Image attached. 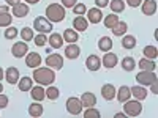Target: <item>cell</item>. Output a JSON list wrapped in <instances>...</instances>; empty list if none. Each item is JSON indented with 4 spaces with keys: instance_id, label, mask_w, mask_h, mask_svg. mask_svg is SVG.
<instances>
[{
    "instance_id": "obj_1",
    "label": "cell",
    "mask_w": 158,
    "mask_h": 118,
    "mask_svg": "<svg viewBox=\"0 0 158 118\" xmlns=\"http://www.w3.org/2000/svg\"><path fill=\"white\" fill-rule=\"evenodd\" d=\"M33 81L38 84V85H43V87H48V85H52L56 81V73L54 69L51 68H35L33 69Z\"/></svg>"
},
{
    "instance_id": "obj_2",
    "label": "cell",
    "mask_w": 158,
    "mask_h": 118,
    "mask_svg": "<svg viewBox=\"0 0 158 118\" xmlns=\"http://www.w3.org/2000/svg\"><path fill=\"white\" fill-rule=\"evenodd\" d=\"M65 14H67V11H65L63 5H60V3H51L46 8V19L51 21L52 24L62 22L65 19Z\"/></svg>"
},
{
    "instance_id": "obj_3",
    "label": "cell",
    "mask_w": 158,
    "mask_h": 118,
    "mask_svg": "<svg viewBox=\"0 0 158 118\" xmlns=\"http://www.w3.org/2000/svg\"><path fill=\"white\" fill-rule=\"evenodd\" d=\"M123 112L127 116H138L142 112V104L138 99H128L123 102Z\"/></svg>"
},
{
    "instance_id": "obj_4",
    "label": "cell",
    "mask_w": 158,
    "mask_h": 118,
    "mask_svg": "<svg viewBox=\"0 0 158 118\" xmlns=\"http://www.w3.org/2000/svg\"><path fill=\"white\" fill-rule=\"evenodd\" d=\"M33 29L38 30L40 33H51L52 30H54V29H52V22L48 21L46 18H43V16L35 18V21H33Z\"/></svg>"
},
{
    "instance_id": "obj_5",
    "label": "cell",
    "mask_w": 158,
    "mask_h": 118,
    "mask_svg": "<svg viewBox=\"0 0 158 118\" xmlns=\"http://www.w3.org/2000/svg\"><path fill=\"white\" fill-rule=\"evenodd\" d=\"M136 81L142 87H149L152 82L156 81V74H155V71H144V69H141V73H138V76H136Z\"/></svg>"
},
{
    "instance_id": "obj_6",
    "label": "cell",
    "mask_w": 158,
    "mask_h": 118,
    "mask_svg": "<svg viewBox=\"0 0 158 118\" xmlns=\"http://www.w3.org/2000/svg\"><path fill=\"white\" fill-rule=\"evenodd\" d=\"M82 104H81V99L79 98H68L67 99V110H68V113L70 115H79L82 112Z\"/></svg>"
},
{
    "instance_id": "obj_7",
    "label": "cell",
    "mask_w": 158,
    "mask_h": 118,
    "mask_svg": "<svg viewBox=\"0 0 158 118\" xmlns=\"http://www.w3.org/2000/svg\"><path fill=\"white\" fill-rule=\"evenodd\" d=\"M46 66L51 69H62L63 68V57L60 54H51L46 58Z\"/></svg>"
},
{
    "instance_id": "obj_8",
    "label": "cell",
    "mask_w": 158,
    "mask_h": 118,
    "mask_svg": "<svg viewBox=\"0 0 158 118\" xmlns=\"http://www.w3.org/2000/svg\"><path fill=\"white\" fill-rule=\"evenodd\" d=\"M29 52V46H27V43H22V41H19V43H15L13 44V47H11V54H13V57H16V58H22L25 54Z\"/></svg>"
},
{
    "instance_id": "obj_9",
    "label": "cell",
    "mask_w": 158,
    "mask_h": 118,
    "mask_svg": "<svg viewBox=\"0 0 158 118\" xmlns=\"http://www.w3.org/2000/svg\"><path fill=\"white\" fill-rule=\"evenodd\" d=\"M25 65H27L29 68H38L40 65H41V55L38 54V52H27L25 54Z\"/></svg>"
},
{
    "instance_id": "obj_10",
    "label": "cell",
    "mask_w": 158,
    "mask_h": 118,
    "mask_svg": "<svg viewBox=\"0 0 158 118\" xmlns=\"http://www.w3.org/2000/svg\"><path fill=\"white\" fill-rule=\"evenodd\" d=\"M87 21H89V24H98V22H101V21H103L101 8L95 6V8L87 10Z\"/></svg>"
},
{
    "instance_id": "obj_11",
    "label": "cell",
    "mask_w": 158,
    "mask_h": 118,
    "mask_svg": "<svg viewBox=\"0 0 158 118\" xmlns=\"http://www.w3.org/2000/svg\"><path fill=\"white\" fill-rule=\"evenodd\" d=\"M118 63V58L115 54H112V52H104V55H103V60H101V65L104 68H108V69H112L115 65Z\"/></svg>"
},
{
    "instance_id": "obj_12",
    "label": "cell",
    "mask_w": 158,
    "mask_h": 118,
    "mask_svg": "<svg viewBox=\"0 0 158 118\" xmlns=\"http://www.w3.org/2000/svg\"><path fill=\"white\" fill-rule=\"evenodd\" d=\"M73 27L76 32H85L89 29V21L84 14H77L74 19H73Z\"/></svg>"
},
{
    "instance_id": "obj_13",
    "label": "cell",
    "mask_w": 158,
    "mask_h": 118,
    "mask_svg": "<svg viewBox=\"0 0 158 118\" xmlns=\"http://www.w3.org/2000/svg\"><path fill=\"white\" fill-rule=\"evenodd\" d=\"M130 91H131V96H133L135 99H138V101H144L147 98V88L146 87H142V85H135V87H131L130 88Z\"/></svg>"
},
{
    "instance_id": "obj_14",
    "label": "cell",
    "mask_w": 158,
    "mask_h": 118,
    "mask_svg": "<svg viewBox=\"0 0 158 118\" xmlns=\"http://www.w3.org/2000/svg\"><path fill=\"white\" fill-rule=\"evenodd\" d=\"M115 93H117V90L112 84H104L101 87V96L103 99H106V101H112L115 99Z\"/></svg>"
},
{
    "instance_id": "obj_15",
    "label": "cell",
    "mask_w": 158,
    "mask_h": 118,
    "mask_svg": "<svg viewBox=\"0 0 158 118\" xmlns=\"http://www.w3.org/2000/svg\"><path fill=\"white\" fill-rule=\"evenodd\" d=\"M79 54H81V49H79V46L76 43H70L65 47V57L70 60H76L79 57Z\"/></svg>"
},
{
    "instance_id": "obj_16",
    "label": "cell",
    "mask_w": 158,
    "mask_h": 118,
    "mask_svg": "<svg viewBox=\"0 0 158 118\" xmlns=\"http://www.w3.org/2000/svg\"><path fill=\"white\" fill-rule=\"evenodd\" d=\"M79 99H81L82 107H94V106H97V96L94 93H90V91L82 93V96L79 98Z\"/></svg>"
},
{
    "instance_id": "obj_17",
    "label": "cell",
    "mask_w": 158,
    "mask_h": 118,
    "mask_svg": "<svg viewBox=\"0 0 158 118\" xmlns=\"http://www.w3.org/2000/svg\"><path fill=\"white\" fill-rule=\"evenodd\" d=\"M85 66L89 71H98L101 68V60L98 55H89L85 60Z\"/></svg>"
},
{
    "instance_id": "obj_18",
    "label": "cell",
    "mask_w": 158,
    "mask_h": 118,
    "mask_svg": "<svg viewBox=\"0 0 158 118\" xmlns=\"http://www.w3.org/2000/svg\"><path fill=\"white\" fill-rule=\"evenodd\" d=\"M5 79H6V82H8L10 85L18 84V81H19V71H18V68L10 66V68L5 71Z\"/></svg>"
},
{
    "instance_id": "obj_19",
    "label": "cell",
    "mask_w": 158,
    "mask_h": 118,
    "mask_svg": "<svg viewBox=\"0 0 158 118\" xmlns=\"http://www.w3.org/2000/svg\"><path fill=\"white\" fill-rule=\"evenodd\" d=\"M141 6H142V13L146 16H153L156 13V2L155 0H144L141 3Z\"/></svg>"
},
{
    "instance_id": "obj_20",
    "label": "cell",
    "mask_w": 158,
    "mask_h": 118,
    "mask_svg": "<svg viewBox=\"0 0 158 118\" xmlns=\"http://www.w3.org/2000/svg\"><path fill=\"white\" fill-rule=\"evenodd\" d=\"M13 16H15V18H25V16H27L29 14V5L27 3H18V5H15V6H13Z\"/></svg>"
},
{
    "instance_id": "obj_21",
    "label": "cell",
    "mask_w": 158,
    "mask_h": 118,
    "mask_svg": "<svg viewBox=\"0 0 158 118\" xmlns=\"http://www.w3.org/2000/svg\"><path fill=\"white\" fill-rule=\"evenodd\" d=\"M115 98H117V101L120 102V104H123L125 101H128V99L131 98V91H130V87H127V85H122L120 88L117 90Z\"/></svg>"
},
{
    "instance_id": "obj_22",
    "label": "cell",
    "mask_w": 158,
    "mask_h": 118,
    "mask_svg": "<svg viewBox=\"0 0 158 118\" xmlns=\"http://www.w3.org/2000/svg\"><path fill=\"white\" fill-rule=\"evenodd\" d=\"M30 96H32L33 101H38V102H41L43 99H46V93H44L43 85L32 87V88H30Z\"/></svg>"
},
{
    "instance_id": "obj_23",
    "label": "cell",
    "mask_w": 158,
    "mask_h": 118,
    "mask_svg": "<svg viewBox=\"0 0 158 118\" xmlns=\"http://www.w3.org/2000/svg\"><path fill=\"white\" fill-rule=\"evenodd\" d=\"M48 43L52 49H60L63 46V36L60 33H51V36L48 38Z\"/></svg>"
},
{
    "instance_id": "obj_24",
    "label": "cell",
    "mask_w": 158,
    "mask_h": 118,
    "mask_svg": "<svg viewBox=\"0 0 158 118\" xmlns=\"http://www.w3.org/2000/svg\"><path fill=\"white\" fill-rule=\"evenodd\" d=\"M112 46H114V43H112V39L109 36H101L98 39V49L101 52H109L112 49Z\"/></svg>"
},
{
    "instance_id": "obj_25",
    "label": "cell",
    "mask_w": 158,
    "mask_h": 118,
    "mask_svg": "<svg viewBox=\"0 0 158 118\" xmlns=\"http://www.w3.org/2000/svg\"><path fill=\"white\" fill-rule=\"evenodd\" d=\"M138 66L141 68V69H144V71H155V68H156V65H155V60H150V58H141L139 61H138Z\"/></svg>"
},
{
    "instance_id": "obj_26",
    "label": "cell",
    "mask_w": 158,
    "mask_h": 118,
    "mask_svg": "<svg viewBox=\"0 0 158 118\" xmlns=\"http://www.w3.org/2000/svg\"><path fill=\"white\" fill-rule=\"evenodd\" d=\"M29 115L36 118V116H41L43 115V106H41V102H38V101H33L30 106H29Z\"/></svg>"
},
{
    "instance_id": "obj_27",
    "label": "cell",
    "mask_w": 158,
    "mask_h": 118,
    "mask_svg": "<svg viewBox=\"0 0 158 118\" xmlns=\"http://www.w3.org/2000/svg\"><path fill=\"white\" fill-rule=\"evenodd\" d=\"M136 36H133V35H123V38H122V47L123 49H128V50H131V49H135L136 47Z\"/></svg>"
},
{
    "instance_id": "obj_28",
    "label": "cell",
    "mask_w": 158,
    "mask_h": 118,
    "mask_svg": "<svg viewBox=\"0 0 158 118\" xmlns=\"http://www.w3.org/2000/svg\"><path fill=\"white\" fill-rule=\"evenodd\" d=\"M33 87V81H32V77H27V76H24L22 79H19L18 81V88L21 91H30V88Z\"/></svg>"
},
{
    "instance_id": "obj_29",
    "label": "cell",
    "mask_w": 158,
    "mask_h": 118,
    "mask_svg": "<svg viewBox=\"0 0 158 118\" xmlns=\"http://www.w3.org/2000/svg\"><path fill=\"white\" fill-rule=\"evenodd\" d=\"M63 41L65 43H76L77 41V39H79V35H77V32L76 30H73V29H67V30H65L63 32Z\"/></svg>"
},
{
    "instance_id": "obj_30",
    "label": "cell",
    "mask_w": 158,
    "mask_h": 118,
    "mask_svg": "<svg viewBox=\"0 0 158 118\" xmlns=\"http://www.w3.org/2000/svg\"><path fill=\"white\" fill-rule=\"evenodd\" d=\"M111 30H112V33H114L115 36H123V35L127 33V30H128V25H127V22H123V21H118Z\"/></svg>"
},
{
    "instance_id": "obj_31",
    "label": "cell",
    "mask_w": 158,
    "mask_h": 118,
    "mask_svg": "<svg viewBox=\"0 0 158 118\" xmlns=\"http://www.w3.org/2000/svg\"><path fill=\"white\" fill-rule=\"evenodd\" d=\"M108 6H111L112 13L118 14V13H123V10H125V6H127V5L123 3V0H111V3H109Z\"/></svg>"
},
{
    "instance_id": "obj_32",
    "label": "cell",
    "mask_w": 158,
    "mask_h": 118,
    "mask_svg": "<svg viewBox=\"0 0 158 118\" xmlns=\"http://www.w3.org/2000/svg\"><path fill=\"white\" fill-rule=\"evenodd\" d=\"M118 21H120V19H118V16L115 14V13H112V14H108L106 18H103V22H104V27H106V29H112Z\"/></svg>"
},
{
    "instance_id": "obj_33",
    "label": "cell",
    "mask_w": 158,
    "mask_h": 118,
    "mask_svg": "<svg viewBox=\"0 0 158 118\" xmlns=\"http://www.w3.org/2000/svg\"><path fill=\"white\" fill-rule=\"evenodd\" d=\"M142 54H144V57H146V58L155 60L158 57V49L155 46H146V47H144V50H142Z\"/></svg>"
},
{
    "instance_id": "obj_34",
    "label": "cell",
    "mask_w": 158,
    "mask_h": 118,
    "mask_svg": "<svg viewBox=\"0 0 158 118\" xmlns=\"http://www.w3.org/2000/svg\"><path fill=\"white\" fill-rule=\"evenodd\" d=\"M44 93H46V98L48 99H51V101H56L59 96H60V91H59V88L57 87H48V90H44Z\"/></svg>"
},
{
    "instance_id": "obj_35",
    "label": "cell",
    "mask_w": 158,
    "mask_h": 118,
    "mask_svg": "<svg viewBox=\"0 0 158 118\" xmlns=\"http://www.w3.org/2000/svg\"><path fill=\"white\" fill-rule=\"evenodd\" d=\"M122 68H123L125 71H133V69L136 68L135 58H133V57H125V58L122 60Z\"/></svg>"
},
{
    "instance_id": "obj_36",
    "label": "cell",
    "mask_w": 158,
    "mask_h": 118,
    "mask_svg": "<svg viewBox=\"0 0 158 118\" xmlns=\"http://www.w3.org/2000/svg\"><path fill=\"white\" fill-rule=\"evenodd\" d=\"M19 35L22 38V41H25V43H29V41H32V39H33V30L30 27H24L19 32Z\"/></svg>"
},
{
    "instance_id": "obj_37",
    "label": "cell",
    "mask_w": 158,
    "mask_h": 118,
    "mask_svg": "<svg viewBox=\"0 0 158 118\" xmlns=\"http://www.w3.org/2000/svg\"><path fill=\"white\" fill-rule=\"evenodd\" d=\"M11 22H13V18L10 14V11L0 13V27H8V25H11Z\"/></svg>"
},
{
    "instance_id": "obj_38",
    "label": "cell",
    "mask_w": 158,
    "mask_h": 118,
    "mask_svg": "<svg viewBox=\"0 0 158 118\" xmlns=\"http://www.w3.org/2000/svg\"><path fill=\"white\" fill-rule=\"evenodd\" d=\"M18 35H19V30H18L16 27H11V25H8L6 30H5V33H3V36H5L6 39H15Z\"/></svg>"
},
{
    "instance_id": "obj_39",
    "label": "cell",
    "mask_w": 158,
    "mask_h": 118,
    "mask_svg": "<svg viewBox=\"0 0 158 118\" xmlns=\"http://www.w3.org/2000/svg\"><path fill=\"white\" fill-rule=\"evenodd\" d=\"M84 116H85V118H100L101 113H100V110L95 109V107H85Z\"/></svg>"
},
{
    "instance_id": "obj_40",
    "label": "cell",
    "mask_w": 158,
    "mask_h": 118,
    "mask_svg": "<svg viewBox=\"0 0 158 118\" xmlns=\"http://www.w3.org/2000/svg\"><path fill=\"white\" fill-rule=\"evenodd\" d=\"M46 43H48V36H46V33H40V35L35 36V44H36L38 47H43Z\"/></svg>"
},
{
    "instance_id": "obj_41",
    "label": "cell",
    "mask_w": 158,
    "mask_h": 118,
    "mask_svg": "<svg viewBox=\"0 0 158 118\" xmlns=\"http://www.w3.org/2000/svg\"><path fill=\"white\" fill-rule=\"evenodd\" d=\"M85 11H87V6L84 5V3H76L74 6H73V13L77 16V14H85Z\"/></svg>"
},
{
    "instance_id": "obj_42",
    "label": "cell",
    "mask_w": 158,
    "mask_h": 118,
    "mask_svg": "<svg viewBox=\"0 0 158 118\" xmlns=\"http://www.w3.org/2000/svg\"><path fill=\"white\" fill-rule=\"evenodd\" d=\"M8 106V96L0 93V109H5Z\"/></svg>"
},
{
    "instance_id": "obj_43",
    "label": "cell",
    "mask_w": 158,
    "mask_h": 118,
    "mask_svg": "<svg viewBox=\"0 0 158 118\" xmlns=\"http://www.w3.org/2000/svg\"><path fill=\"white\" fill-rule=\"evenodd\" d=\"M76 3H77V0H62L63 8H73Z\"/></svg>"
},
{
    "instance_id": "obj_44",
    "label": "cell",
    "mask_w": 158,
    "mask_h": 118,
    "mask_svg": "<svg viewBox=\"0 0 158 118\" xmlns=\"http://www.w3.org/2000/svg\"><path fill=\"white\" fill-rule=\"evenodd\" d=\"M141 3H142V0H127V5L133 6V8H136V6H141Z\"/></svg>"
},
{
    "instance_id": "obj_45",
    "label": "cell",
    "mask_w": 158,
    "mask_h": 118,
    "mask_svg": "<svg viewBox=\"0 0 158 118\" xmlns=\"http://www.w3.org/2000/svg\"><path fill=\"white\" fill-rule=\"evenodd\" d=\"M95 5L98 8H104V6L109 5V0H95Z\"/></svg>"
},
{
    "instance_id": "obj_46",
    "label": "cell",
    "mask_w": 158,
    "mask_h": 118,
    "mask_svg": "<svg viewBox=\"0 0 158 118\" xmlns=\"http://www.w3.org/2000/svg\"><path fill=\"white\" fill-rule=\"evenodd\" d=\"M149 87H150V91H152L153 95H156V93H158V84H156V81H155V82H152Z\"/></svg>"
},
{
    "instance_id": "obj_47",
    "label": "cell",
    "mask_w": 158,
    "mask_h": 118,
    "mask_svg": "<svg viewBox=\"0 0 158 118\" xmlns=\"http://www.w3.org/2000/svg\"><path fill=\"white\" fill-rule=\"evenodd\" d=\"M5 2L8 3V6L11 5V6H15V5H18L19 2H21V0H5Z\"/></svg>"
},
{
    "instance_id": "obj_48",
    "label": "cell",
    "mask_w": 158,
    "mask_h": 118,
    "mask_svg": "<svg viewBox=\"0 0 158 118\" xmlns=\"http://www.w3.org/2000/svg\"><path fill=\"white\" fill-rule=\"evenodd\" d=\"M8 11H10L8 5H0V13H8Z\"/></svg>"
},
{
    "instance_id": "obj_49",
    "label": "cell",
    "mask_w": 158,
    "mask_h": 118,
    "mask_svg": "<svg viewBox=\"0 0 158 118\" xmlns=\"http://www.w3.org/2000/svg\"><path fill=\"white\" fill-rule=\"evenodd\" d=\"M24 2L27 3V5H35V3H38V2H40V0H24Z\"/></svg>"
},
{
    "instance_id": "obj_50",
    "label": "cell",
    "mask_w": 158,
    "mask_h": 118,
    "mask_svg": "<svg viewBox=\"0 0 158 118\" xmlns=\"http://www.w3.org/2000/svg\"><path fill=\"white\" fill-rule=\"evenodd\" d=\"M127 115H125V112H118V113H115V118H125Z\"/></svg>"
},
{
    "instance_id": "obj_51",
    "label": "cell",
    "mask_w": 158,
    "mask_h": 118,
    "mask_svg": "<svg viewBox=\"0 0 158 118\" xmlns=\"http://www.w3.org/2000/svg\"><path fill=\"white\" fill-rule=\"evenodd\" d=\"M5 77V73H3V68H0V81Z\"/></svg>"
},
{
    "instance_id": "obj_52",
    "label": "cell",
    "mask_w": 158,
    "mask_h": 118,
    "mask_svg": "<svg viewBox=\"0 0 158 118\" xmlns=\"http://www.w3.org/2000/svg\"><path fill=\"white\" fill-rule=\"evenodd\" d=\"M2 91H3V85H2V84H0V93H2Z\"/></svg>"
}]
</instances>
